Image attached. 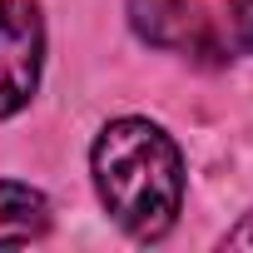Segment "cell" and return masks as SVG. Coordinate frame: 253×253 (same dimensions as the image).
I'll return each mask as SVG.
<instances>
[{
	"mask_svg": "<svg viewBox=\"0 0 253 253\" xmlns=\"http://www.w3.org/2000/svg\"><path fill=\"white\" fill-rule=\"evenodd\" d=\"M94 189L134 243H159L184 204V154L149 119H114L89 149Z\"/></svg>",
	"mask_w": 253,
	"mask_h": 253,
	"instance_id": "1",
	"label": "cell"
},
{
	"mask_svg": "<svg viewBox=\"0 0 253 253\" xmlns=\"http://www.w3.org/2000/svg\"><path fill=\"white\" fill-rule=\"evenodd\" d=\"M45 70V20L35 0H0V119L20 114Z\"/></svg>",
	"mask_w": 253,
	"mask_h": 253,
	"instance_id": "2",
	"label": "cell"
},
{
	"mask_svg": "<svg viewBox=\"0 0 253 253\" xmlns=\"http://www.w3.org/2000/svg\"><path fill=\"white\" fill-rule=\"evenodd\" d=\"M129 25L144 45L174 55H218L213 25L199 0H129Z\"/></svg>",
	"mask_w": 253,
	"mask_h": 253,
	"instance_id": "3",
	"label": "cell"
},
{
	"mask_svg": "<svg viewBox=\"0 0 253 253\" xmlns=\"http://www.w3.org/2000/svg\"><path fill=\"white\" fill-rule=\"evenodd\" d=\"M50 228V199L30 184L0 179V248H25L45 238Z\"/></svg>",
	"mask_w": 253,
	"mask_h": 253,
	"instance_id": "4",
	"label": "cell"
},
{
	"mask_svg": "<svg viewBox=\"0 0 253 253\" xmlns=\"http://www.w3.org/2000/svg\"><path fill=\"white\" fill-rule=\"evenodd\" d=\"M228 35L238 50L253 55V0H228Z\"/></svg>",
	"mask_w": 253,
	"mask_h": 253,
	"instance_id": "5",
	"label": "cell"
},
{
	"mask_svg": "<svg viewBox=\"0 0 253 253\" xmlns=\"http://www.w3.org/2000/svg\"><path fill=\"white\" fill-rule=\"evenodd\" d=\"M223 248H253V213H243V223L223 233Z\"/></svg>",
	"mask_w": 253,
	"mask_h": 253,
	"instance_id": "6",
	"label": "cell"
}]
</instances>
